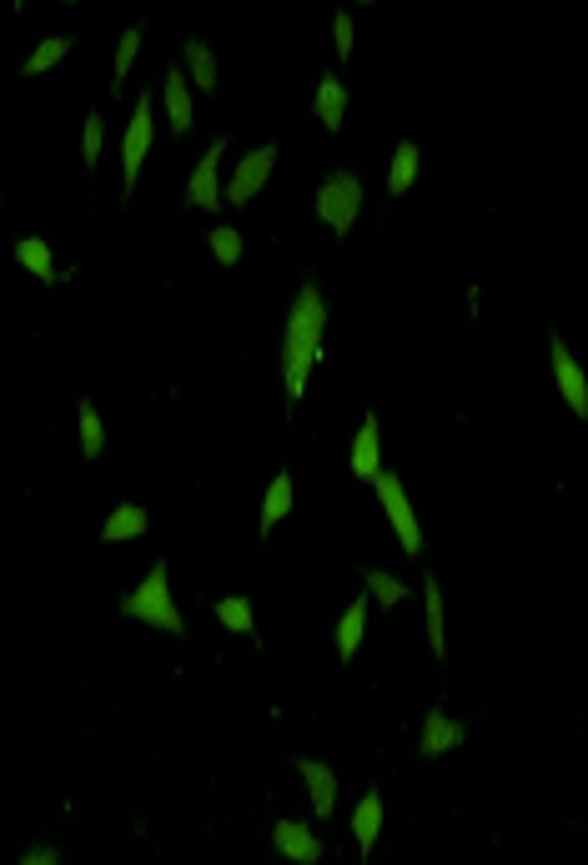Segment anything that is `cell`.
Here are the masks:
<instances>
[{
    "mask_svg": "<svg viewBox=\"0 0 588 865\" xmlns=\"http://www.w3.org/2000/svg\"><path fill=\"white\" fill-rule=\"evenodd\" d=\"M423 629H428V650L433 659H447V614H443V589L428 579L423 589Z\"/></svg>",
    "mask_w": 588,
    "mask_h": 865,
    "instance_id": "16",
    "label": "cell"
},
{
    "mask_svg": "<svg viewBox=\"0 0 588 865\" xmlns=\"http://www.w3.org/2000/svg\"><path fill=\"white\" fill-rule=\"evenodd\" d=\"M322 328H328V302H322L318 282L297 287V302L287 312V332H282V382H287V408L302 403L307 392V373L322 357Z\"/></svg>",
    "mask_w": 588,
    "mask_h": 865,
    "instance_id": "1",
    "label": "cell"
},
{
    "mask_svg": "<svg viewBox=\"0 0 588 865\" xmlns=\"http://www.w3.org/2000/svg\"><path fill=\"white\" fill-rule=\"evenodd\" d=\"M171 574H166V564L156 558L152 569H146V579L136 584V589L121 599V614L126 619H136V624H156V629H166V634H187V619H181V609H177V599H171Z\"/></svg>",
    "mask_w": 588,
    "mask_h": 865,
    "instance_id": "2",
    "label": "cell"
},
{
    "mask_svg": "<svg viewBox=\"0 0 588 865\" xmlns=\"http://www.w3.org/2000/svg\"><path fill=\"white\" fill-rule=\"evenodd\" d=\"M418 166H423L418 142H398V152H392V162H388V191H392V197L412 191V181H418Z\"/></svg>",
    "mask_w": 588,
    "mask_h": 865,
    "instance_id": "21",
    "label": "cell"
},
{
    "mask_svg": "<svg viewBox=\"0 0 588 865\" xmlns=\"http://www.w3.org/2000/svg\"><path fill=\"white\" fill-rule=\"evenodd\" d=\"M357 212H363V181H357L353 171H337V177H328L318 187V217L328 222V232L347 237Z\"/></svg>",
    "mask_w": 588,
    "mask_h": 865,
    "instance_id": "4",
    "label": "cell"
},
{
    "mask_svg": "<svg viewBox=\"0 0 588 865\" xmlns=\"http://www.w3.org/2000/svg\"><path fill=\"white\" fill-rule=\"evenodd\" d=\"M353 474L367 478V484L382 474V428H377L373 413L363 418V428H357V439H353Z\"/></svg>",
    "mask_w": 588,
    "mask_h": 865,
    "instance_id": "12",
    "label": "cell"
},
{
    "mask_svg": "<svg viewBox=\"0 0 588 865\" xmlns=\"http://www.w3.org/2000/svg\"><path fill=\"white\" fill-rule=\"evenodd\" d=\"M363 629H367V599H353V605L342 609V624H337V659H357Z\"/></svg>",
    "mask_w": 588,
    "mask_h": 865,
    "instance_id": "20",
    "label": "cell"
},
{
    "mask_svg": "<svg viewBox=\"0 0 588 865\" xmlns=\"http://www.w3.org/2000/svg\"><path fill=\"white\" fill-rule=\"evenodd\" d=\"M548 363H553V382L564 392V403L578 413V423H588V373L578 368V357L568 353L564 337H553L548 343Z\"/></svg>",
    "mask_w": 588,
    "mask_h": 865,
    "instance_id": "7",
    "label": "cell"
},
{
    "mask_svg": "<svg viewBox=\"0 0 588 865\" xmlns=\"http://www.w3.org/2000/svg\"><path fill=\"white\" fill-rule=\"evenodd\" d=\"M76 418H81V458L96 463L101 453H107V423H101V413H96L91 398H81V403H76Z\"/></svg>",
    "mask_w": 588,
    "mask_h": 865,
    "instance_id": "23",
    "label": "cell"
},
{
    "mask_svg": "<svg viewBox=\"0 0 588 865\" xmlns=\"http://www.w3.org/2000/svg\"><path fill=\"white\" fill-rule=\"evenodd\" d=\"M222 156H226V142H212L207 152H201V162L191 166V181H187V207H191V212H217V202L226 197Z\"/></svg>",
    "mask_w": 588,
    "mask_h": 865,
    "instance_id": "6",
    "label": "cell"
},
{
    "mask_svg": "<svg viewBox=\"0 0 588 865\" xmlns=\"http://www.w3.org/2000/svg\"><path fill=\"white\" fill-rule=\"evenodd\" d=\"M297 775L307 780V795H312L318 820H332V810H337V775H332L322 759H297Z\"/></svg>",
    "mask_w": 588,
    "mask_h": 865,
    "instance_id": "10",
    "label": "cell"
},
{
    "mask_svg": "<svg viewBox=\"0 0 588 865\" xmlns=\"http://www.w3.org/2000/svg\"><path fill=\"white\" fill-rule=\"evenodd\" d=\"M207 247H212L217 267H236V262H242V232H236V226H212Z\"/></svg>",
    "mask_w": 588,
    "mask_h": 865,
    "instance_id": "27",
    "label": "cell"
},
{
    "mask_svg": "<svg viewBox=\"0 0 588 865\" xmlns=\"http://www.w3.org/2000/svg\"><path fill=\"white\" fill-rule=\"evenodd\" d=\"M152 142H156L152 96H136V111H131V121H126V142H121V197L136 191L142 166H146V156H152Z\"/></svg>",
    "mask_w": 588,
    "mask_h": 865,
    "instance_id": "3",
    "label": "cell"
},
{
    "mask_svg": "<svg viewBox=\"0 0 588 865\" xmlns=\"http://www.w3.org/2000/svg\"><path fill=\"white\" fill-rule=\"evenodd\" d=\"M15 262H21V267L36 277V282L56 287V252H51L41 237H21V242H15Z\"/></svg>",
    "mask_w": 588,
    "mask_h": 865,
    "instance_id": "19",
    "label": "cell"
},
{
    "mask_svg": "<svg viewBox=\"0 0 588 865\" xmlns=\"http://www.w3.org/2000/svg\"><path fill=\"white\" fill-rule=\"evenodd\" d=\"M292 503H297V494H292V474H277L267 484V494H262V519H257V529H262V539H271V529L292 513Z\"/></svg>",
    "mask_w": 588,
    "mask_h": 865,
    "instance_id": "13",
    "label": "cell"
},
{
    "mask_svg": "<svg viewBox=\"0 0 588 865\" xmlns=\"http://www.w3.org/2000/svg\"><path fill=\"white\" fill-rule=\"evenodd\" d=\"M136 51H142V25H131L126 36H121V46H117V71H111V81H126V71L136 66Z\"/></svg>",
    "mask_w": 588,
    "mask_h": 865,
    "instance_id": "29",
    "label": "cell"
},
{
    "mask_svg": "<svg viewBox=\"0 0 588 865\" xmlns=\"http://www.w3.org/2000/svg\"><path fill=\"white\" fill-rule=\"evenodd\" d=\"M312 111H318V121H322L328 131H342V126H347V86H342L337 76H322Z\"/></svg>",
    "mask_w": 588,
    "mask_h": 865,
    "instance_id": "17",
    "label": "cell"
},
{
    "mask_svg": "<svg viewBox=\"0 0 588 865\" xmlns=\"http://www.w3.org/2000/svg\"><path fill=\"white\" fill-rule=\"evenodd\" d=\"M101 146H107V121L91 111V117L81 121V162L91 166V171H96V162H101Z\"/></svg>",
    "mask_w": 588,
    "mask_h": 865,
    "instance_id": "28",
    "label": "cell"
},
{
    "mask_svg": "<svg viewBox=\"0 0 588 865\" xmlns=\"http://www.w3.org/2000/svg\"><path fill=\"white\" fill-rule=\"evenodd\" d=\"M162 101H166V121H171V131H177V136H187L191 121H197V107H191V81H187V71H166V81H162Z\"/></svg>",
    "mask_w": 588,
    "mask_h": 865,
    "instance_id": "11",
    "label": "cell"
},
{
    "mask_svg": "<svg viewBox=\"0 0 588 865\" xmlns=\"http://www.w3.org/2000/svg\"><path fill=\"white\" fill-rule=\"evenodd\" d=\"M363 584L377 594V605H382V609H402V605H408V599H412V589H408V584H402V579H392L388 569H363Z\"/></svg>",
    "mask_w": 588,
    "mask_h": 865,
    "instance_id": "26",
    "label": "cell"
},
{
    "mask_svg": "<svg viewBox=\"0 0 588 865\" xmlns=\"http://www.w3.org/2000/svg\"><path fill=\"white\" fill-rule=\"evenodd\" d=\"M146 529H152V519H146L142 503H121V509L107 513V523H101V539H107V544H126V539H142Z\"/></svg>",
    "mask_w": 588,
    "mask_h": 865,
    "instance_id": "15",
    "label": "cell"
},
{
    "mask_svg": "<svg viewBox=\"0 0 588 865\" xmlns=\"http://www.w3.org/2000/svg\"><path fill=\"white\" fill-rule=\"evenodd\" d=\"M377 484V498H382V513H388V523H392V534H398V548L408 558H418L423 554V523H418V513H412V503H408V494H402V484H398V474H382L373 478Z\"/></svg>",
    "mask_w": 588,
    "mask_h": 865,
    "instance_id": "5",
    "label": "cell"
},
{
    "mask_svg": "<svg viewBox=\"0 0 588 865\" xmlns=\"http://www.w3.org/2000/svg\"><path fill=\"white\" fill-rule=\"evenodd\" d=\"M15 865H60V855L51 851V845H31V851H25Z\"/></svg>",
    "mask_w": 588,
    "mask_h": 865,
    "instance_id": "31",
    "label": "cell"
},
{
    "mask_svg": "<svg viewBox=\"0 0 588 865\" xmlns=\"http://www.w3.org/2000/svg\"><path fill=\"white\" fill-rule=\"evenodd\" d=\"M332 41H337V56H353V15L337 11V21H332Z\"/></svg>",
    "mask_w": 588,
    "mask_h": 865,
    "instance_id": "30",
    "label": "cell"
},
{
    "mask_svg": "<svg viewBox=\"0 0 588 865\" xmlns=\"http://www.w3.org/2000/svg\"><path fill=\"white\" fill-rule=\"evenodd\" d=\"M353 835H357V851H363V855H373L377 835H382V795H377V790H367L363 800H357Z\"/></svg>",
    "mask_w": 588,
    "mask_h": 865,
    "instance_id": "18",
    "label": "cell"
},
{
    "mask_svg": "<svg viewBox=\"0 0 588 865\" xmlns=\"http://www.w3.org/2000/svg\"><path fill=\"white\" fill-rule=\"evenodd\" d=\"M181 56H187V81H197V91H217V56H212V46L197 41V36H187Z\"/></svg>",
    "mask_w": 588,
    "mask_h": 865,
    "instance_id": "22",
    "label": "cell"
},
{
    "mask_svg": "<svg viewBox=\"0 0 588 865\" xmlns=\"http://www.w3.org/2000/svg\"><path fill=\"white\" fill-rule=\"evenodd\" d=\"M271 845H277V855L292 861V865H318L322 861V841L307 825H297V820H277V825H271Z\"/></svg>",
    "mask_w": 588,
    "mask_h": 865,
    "instance_id": "9",
    "label": "cell"
},
{
    "mask_svg": "<svg viewBox=\"0 0 588 865\" xmlns=\"http://www.w3.org/2000/svg\"><path fill=\"white\" fill-rule=\"evenodd\" d=\"M66 51H71V36H51V41H41V46L21 60V76H25V81H36V76L56 71L60 60H66Z\"/></svg>",
    "mask_w": 588,
    "mask_h": 865,
    "instance_id": "24",
    "label": "cell"
},
{
    "mask_svg": "<svg viewBox=\"0 0 588 865\" xmlns=\"http://www.w3.org/2000/svg\"><path fill=\"white\" fill-rule=\"evenodd\" d=\"M463 745V724L453 720V714H443V710H433L428 714V724H423V740H418V750H423L428 759L433 755H447V750H458Z\"/></svg>",
    "mask_w": 588,
    "mask_h": 865,
    "instance_id": "14",
    "label": "cell"
},
{
    "mask_svg": "<svg viewBox=\"0 0 588 865\" xmlns=\"http://www.w3.org/2000/svg\"><path fill=\"white\" fill-rule=\"evenodd\" d=\"M212 614H217V624H222V629H232V634H252V629H257V614H252V599H247V594H232V599H217V605H212Z\"/></svg>",
    "mask_w": 588,
    "mask_h": 865,
    "instance_id": "25",
    "label": "cell"
},
{
    "mask_svg": "<svg viewBox=\"0 0 588 865\" xmlns=\"http://www.w3.org/2000/svg\"><path fill=\"white\" fill-rule=\"evenodd\" d=\"M271 166H277V146H257V152L242 156V162H236V171H232V181H226V202H232V207H247L252 197L267 187Z\"/></svg>",
    "mask_w": 588,
    "mask_h": 865,
    "instance_id": "8",
    "label": "cell"
}]
</instances>
